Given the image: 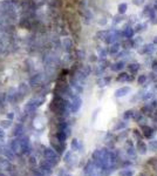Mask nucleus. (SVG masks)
<instances>
[{
    "label": "nucleus",
    "mask_w": 157,
    "mask_h": 176,
    "mask_svg": "<svg viewBox=\"0 0 157 176\" xmlns=\"http://www.w3.org/2000/svg\"><path fill=\"white\" fill-rule=\"evenodd\" d=\"M79 12H80V14H81L83 23H87V25H89V23H92L94 15H93V13H92V11L87 7V1H86V0H81V1L79 2Z\"/></svg>",
    "instance_id": "obj_1"
},
{
    "label": "nucleus",
    "mask_w": 157,
    "mask_h": 176,
    "mask_svg": "<svg viewBox=\"0 0 157 176\" xmlns=\"http://www.w3.org/2000/svg\"><path fill=\"white\" fill-rule=\"evenodd\" d=\"M138 54L141 55H152L154 53L156 52V45H154L152 42L150 44H144L138 48Z\"/></svg>",
    "instance_id": "obj_2"
},
{
    "label": "nucleus",
    "mask_w": 157,
    "mask_h": 176,
    "mask_svg": "<svg viewBox=\"0 0 157 176\" xmlns=\"http://www.w3.org/2000/svg\"><path fill=\"white\" fill-rule=\"evenodd\" d=\"M126 66H127L126 60L120 59V60L115 61L114 64H110V66H109V69H110L111 72H122V70L126 68Z\"/></svg>",
    "instance_id": "obj_3"
},
{
    "label": "nucleus",
    "mask_w": 157,
    "mask_h": 176,
    "mask_svg": "<svg viewBox=\"0 0 157 176\" xmlns=\"http://www.w3.org/2000/svg\"><path fill=\"white\" fill-rule=\"evenodd\" d=\"M81 105H82V100L81 98L79 96V95H76L74 94L73 96H72V102H70V111H77L80 108H81Z\"/></svg>",
    "instance_id": "obj_4"
},
{
    "label": "nucleus",
    "mask_w": 157,
    "mask_h": 176,
    "mask_svg": "<svg viewBox=\"0 0 157 176\" xmlns=\"http://www.w3.org/2000/svg\"><path fill=\"white\" fill-rule=\"evenodd\" d=\"M117 82H131L134 81V75H131L128 72H120V74L116 76Z\"/></svg>",
    "instance_id": "obj_5"
},
{
    "label": "nucleus",
    "mask_w": 157,
    "mask_h": 176,
    "mask_svg": "<svg viewBox=\"0 0 157 176\" xmlns=\"http://www.w3.org/2000/svg\"><path fill=\"white\" fill-rule=\"evenodd\" d=\"M126 67H127V69H128V73H130L131 75H136L141 68V64L137 62V61H133V62L127 64Z\"/></svg>",
    "instance_id": "obj_6"
},
{
    "label": "nucleus",
    "mask_w": 157,
    "mask_h": 176,
    "mask_svg": "<svg viewBox=\"0 0 157 176\" xmlns=\"http://www.w3.org/2000/svg\"><path fill=\"white\" fill-rule=\"evenodd\" d=\"M122 34H123V39H131V38H134V28L131 27V26H129V25H124L123 26V29H122Z\"/></svg>",
    "instance_id": "obj_7"
},
{
    "label": "nucleus",
    "mask_w": 157,
    "mask_h": 176,
    "mask_svg": "<svg viewBox=\"0 0 157 176\" xmlns=\"http://www.w3.org/2000/svg\"><path fill=\"white\" fill-rule=\"evenodd\" d=\"M62 47H64V52L66 53H72L73 48H74V44H73V40L70 38H64L62 40Z\"/></svg>",
    "instance_id": "obj_8"
},
{
    "label": "nucleus",
    "mask_w": 157,
    "mask_h": 176,
    "mask_svg": "<svg viewBox=\"0 0 157 176\" xmlns=\"http://www.w3.org/2000/svg\"><path fill=\"white\" fill-rule=\"evenodd\" d=\"M111 81V76L108 75V76H100L99 79L96 80V85H97V87L100 88H103L105 86H108Z\"/></svg>",
    "instance_id": "obj_9"
},
{
    "label": "nucleus",
    "mask_w": 157,
    "mask_h": 176,
    "mask_svg": "<svg viewBox=\"0 0 157 176\" xmlns=\"http://www.w3.org/2000/svg\"><path fill=\"white\" fill-rule=\"evenodd\" d=\"M141 128H142V135L147 137V139H151L154 133H155V129L151 128L150 126H148V124H144V126H141Z\"/></svg>",
    "instance_id": "obj_10"
},
{
    "label": "nucleus",
    "mask_w": 157,
    "mask_h": 176,
    "mask_svg": "<svg viewBox=\"0 0 157 176\" xmlns=\"http://www.w3.org/2000/svg\"><path fill=\"white\" fill-rule=\"evenodd\" d=\"M130 90H131V88L129 87V86H123V87L116 89L115 96H116V98H123V96H126L127 94L130 93Z\"/></svg>",
    "instance_id": "obj_11"
},
{
    "label": "nucleus",
    "mask_w": 157,
    "mask_h": 176,
    "mask_svg": "<svg viewBox=\"0 0 157 176\" xmlns=\"http://www.w3.org/2000/svg\"><path fill=\"white\" fill-rule=\"evenodd\" d=\"M108 48H109V54H110V55H115L116 53H118L121 51V42H120V41H116V42L111 44L110 47H108Z\"/></svg>",
    "instance_id": "obj_12"
},
{
    "label": "nucleus",
    "mask_w": 157,
    "mask_h": 176,
    "mask_svg": "<svg viewBox=\"0 0 157 176\" xmlns=\"http://www.w3.org/2000/svg\"><path fill=\"white\" fill-rule=\"evenodd\" d=\"M134 33H141V32H143V31H147L148 29V23H137L136 25H134Z\"/></svg>",
    "instance_id": "obj_13"
},
{
    "label": "nucleus",
    "mask_w": 157,
    "mask_h": 176,
    "mask_svg": "<svg viewBox=\"0 0 157 176\" xmlns=\"http://www.w3.org/2000/svg\"><path fill=\"white\" fill-rule=\"evenodd\" d=\"M149 82L150 81L148 80V74H141V75H138V78H137V83H138L140 86L147 87Z\"/></svg>",
    "instance_id": "obj_14"
},
{
    "label": "nucleus",
    "mask_w": 157,
    "mask_h": 176,
    "mask_svg": "<svg viewBox=\"0 0 157 176\" xmlns=\"http://www.w3.org/2000/svg\"><path fill=\"white\" fill-rule=\"evenodd\" d=\"M136 150H138L140 154H146L148 148H147V145L144 143V141L141 140L137 141V143H136Z\"/></svg>",
    "instance_id": "obj_15"
},
{
    "label": "nucleus",
    "mask_w": 157,
    "mask_h": 176,
    "mask_svg": "<svg viewBox=\"0 0 157 176\" xmlns=\"http://www.w3.org/2000/svg\"><path fill=\"white\" fill-rule=\"evenodd\" d=\"M127 126H128V122L124 120V121H117L115 124H114V128L113 130L114 132H118V130H123V129L127 128Z\"/></svg>",
    "instance_id": "obj_16"
},
{
    "label": "nucleus",
    "mask_w": 157,
    "mask_h": 176,
    "mask_svg": "<svg viewBox=\"0 0 157 176\" xmlns=\"http://www.w3.org/2000/svg\"><path fill=\"white\" fill-rule=\"evenodd\" d=\"M131 44H133V48H140L143 45V38L140 36V35L131 38Z\"/></svg>",
    "instance_id": "obj_17"
},
{
    "label": "nucleus",
    "mask_w": 157,
    "mask_h": 176,
    "mask_svg": "<svg viewBox=\"0 0 157 176\" xmlns=\"http://www.w3.org/2000/svg\"><path fill=\"white\" fill-rule=\"evenodd\" d=\"M97 52H99V59H107V57L109 55V48L108 47H105V48H101L100 46H97Z\"/></svg>",
    "instance_id": "obj_18"
},
{
    "label": "nucleus",
    "mask_w": 157,
    "mask_h": 176,
    "mask_svg": "<svg viewBox=\"0 0 157 176\" xmlns=\"http://www.w3.org/2000/svg\"><path fill=\"white\" fill-rule=\"evenodd\" d=\"M121 48L126 49V51H130L133 48V44H131V39H123L121 42Z\"/></svg>",
    "instance_id": "obj_19"
},
{
    "label": "nucleus",
    "mask_w": 157,
    "mask_h": 176,
    "mask_svg": "<svg viewBox=\"0 0 157 176\" xmlns=\"http://www.w3.org/2000/svg\"><path fill=\"white\" fill-rule=\"evenodd\" d=\"M127 18L122 15V14H117V15H114L113 17V20H111V23H113V26H115V25H118V23H121L122 21H124Z\"/></svg>",
    "instance_id": "obj_20"
},
{
    "label": "nucleus",
    "mask_w": 157,
    "mask_h": 176,
    "mask_svg": "<svg viewBox=\"0 0 157 176\" xmlns=\"http://www.w3.org/2000/svg\"><path fill=\"white\" fill-rule=\"evenodd\" d=\"M41 79H42V75H41V74H36V75L32 76V78H31V80H29L31 86H36L38 83H40Z\"/></svg>",
    "instance_id": "obj_21"
},
{
    "label": "nucleus",
    "mask_w": 157,
    "mask_h": 176,
    "mask_svg": "<svg viewBox=\"0 0 157 176\" xmlns=\"http://www.w3.org/2000/svg\"><path fill=\"white\" fill-rule=\"evenodd\" d=\"M127 10H128V5H127V2H121V4H118V6H117L118 14L124 15V14H126V12H127Z\"/></svg>",
    "instance_id": "obj_22"
},
{
    "label": "nucleus",
    "mask_w": 157,
    "mask_h": 176,
    "mask_svg": "<svg viewBox=\"0 0 157 176\" xmlns=\"http://www.w3.org/2000/svg\"><path fill=\"white\" fill-rule=\"evenodd\" d=\"M154 96H155L154 92H147V93H144V94H142V95H141L140 99L142 100V101H149V100L154 99Z\"/></svg>",
    "instance_id": "obj_23"
},
{
    "label": "nucleus",
    "mask_w": 157,
    "mask_h": 176,
    "mask_svg": "<svg viewBox=\"0 0 157 176\" xmlns=\"http://www.w3.org/2000/svg\"><path fill=\"white\" fill-rule=\"evenodd\" d=\"M127 55H130V52L129 51H126V49H123V51H120L118 53H116L115 55H114V58L115 59H123V58H126Z\"/></svg>",
    "instance_id": "obj_24"
},
{
    "label": "nucleus",
    "mask_w": 157,
    "mask_h": 176,
    "mask_svg": "<svg viewBox=\"0 0 157 176\" xmlns=\"http://www.w3.org/2000/svg\"><path fill=\"white\" fill-rule=\"evenodd\" d=\"M109 32V29H102V31H99L97 33H96V38L99 39V40H105V35H107V33Z\"/></svg>",
    "instance_id": "obj_25"
},
{
    "label": "nucleus",
    "mask_w": 157,
    "mask_h": 176,
    "mask_svg": "<svg viewBox=\"0 0 157 176\" xmlns=\"http://www.w3.org/2000/svg\"><path fill=\"white\" fill-rule=\"evenodd\" d=\"M134 109H128V111H126L123 113V119L126 120V121H128L130 119H133V115H134Z\"/></svg>",
    "instance_id": "obj_26"
},
{
    "label": "nucleus",
    "mask_w": 157,
    "mask_h": 176,
    "mask_svg": "<svg viewBox=\"0 0 157 176\" xmlns=\"http://www.w3.org/2000/svg\"><path fill=\"white\" fill-rule=\"evenodd\" d=\"M148 80H149L150 82L156 83V82H157V72H155V70H151V72L148 74Z\"/></svg>",
    "instance_id": "obj_27"
},
{
    "label": "nucleus",
    "mask_w": 157,
    "mask_h": 176,
    "mask_svg": "<svg viewBox=\"0 0 157 176\" xmlns=\"http://www.w3.org/2000/svg\"><path fill=\"white\" fill-rule=\"evenodd\" d=\"M105 72V69H102L101 67H99L97 65H96V67H95V68L93 69V73H94V74H95L96 76H99V78H100V76H103Z\"/></svg>",
    "instance_id": "obj_28"
},
{
    "label": "nucleus",
    "mask_w": 157,
    "mask_h": 176,
    "mask_svg": "<svg viewBox=\"0 0 157 176\" xmlns=\"http://www.w3.org/2000/svg\"><path fill=\"white\" fill-rule=\"evenodd\" d=\"M76 57H77V60L81 62L82 60H85V58H86V53H85L83 49H77L76 51Z\"/></svg>",
    "instance_id": "obj_29"
},
{
    "label": "nucleus",
    "mask_w": 157,
    "mask_h": 176,
    "mask_svg": "<svg viewBox=\"0 0 157 176\" xmlns=\"http://www.w3.org/2000/svg\"><path fill=\"white\" fill-rule=\"evenodd\" d=\"M137 21H138V19H137V17L136 15H131V17L129 18L128 23H127V25H129V26H134V25H136L137 23Z\"/></svg>",
    "instance_id": "obj_30"
},
{
    "label": "nucleus",
    "mask_w": 157,
    "mask_h": 176,
    "mask_svg": "<svg viewBox=\"0 0 157 176\" xmlns=\"http://www.w3.org/2000/svg\"><path fill=\"white\" fill-rule=\"evenodd\" d=\"M152 8V5L151 4H147L144 7H143V11H142V15H148V13H149V11Z\"/></svg>",
    "instance_id": "obj_31"
},
{
    "label": "nucleus",
    "mask_w": 157,
    "mask_h": 176,
    "mask_svg": "<svg viewBox=\"0 0 157 176\" xmlns=\"http://www.w3.org/2000/svg\"><path fill=\"white\" fill-rule=\"evenodd\" d=\"M147 121H148V119H147V116H144V115L142 114V115H141V116H140V119H138V120H137L136 122L138 123L140 126H144V124H147Z\"/></svg>",
    "instance_id": "obj_32"
},
{
    "label": "nucleus",
    "mask_w": 157,
    "mask_h": 176,
    "mask_svg": "<svg viewBox=\"0 0 157 176\" xmlns=\"http://www.w3.org/2000/svg\"><path fill=\"white\" fill-rule=\"evenodd\" d=\"M118 176H133V171H131V170L124 169V170H122V171H120Z\"/></svg>",
    "instance_id": "obj_33"
},
{
    "label": "nucleus",
    "mask_w": 157,
    "mask_h": 176,
    "mask_svg": "<svg viewBox=\"0 0 157 176\" xmlns=\"http://www.w3.org/2000/svg\"><path fill=\"white\" fill-rule=\"evenodd\" d=\"M101 155H102V150H95L93 154V158L94 160H97V158L101 157Z\"/></svg>",
    "instance_id": "obj_34"
},
{
    "label": "nucleus",
    "mask_w": 157,
    "mask_h": 176,
    "mask_svg": "<svg viewBox=\"0 0 157 176\" xmlns=\"http://www.w3.org/2000/svg\"><path fill=\"white\" fill-rule=\"evenodd\" d=\"M150 67H151V70L157 69V59H152L150 62Z\"/></svg>",
    "instance_id": "obj_35"
},
{
    "label": "nucleus",
    "mask_w": 157,
    "mask_h": 176,
    "mask_svg": "<svg viewBox=\"0 0 157 176\" xmlns=\"http://www.w3.org/2000/svg\"><path fill=\"white\" fill-rule=\"evenodd\" d=\"M127 154L130 155V156H135V148L134 147H129L128 150H127Z\"/></svg>",
    "instance_id": "obj_36"
},
{
    "label": "nucleus",
    "mask_w": 157,
    "mask_h": 176,
    "mask_svg": "<svg viewBox=\"0 0 157 176\" xmlns=\"http://www.w3.org/2000/svg\"><path fill=\"white\" fill-rule=\"evenodd\" d=\"M144 1H146V0H133V4L136 6H142L144 4Z\"/></svg>",
    "instance_id": "obj_37"
},
{
    "label": "nucleus",
    "mask_w": 157,
    "mask_h": 176,
    "mask_svg": "<svg viewBox=\"0 0 157 176\" xmlns=\"http://www.w3.org/2000/svg\"><path fill=\"white\" fill-rule=\"evenodd\" d=\"M128 134H129V130L127 129V130H124V132H122L121 134L118 135V136H117V139H123V137H126Z\"/></svg>",
    "instance_id": "obj_38"
},
{
    "label": "nucleus",
    "mask_w": 157,
    "mask_h": 176,
    "mask_svg": "<svg viewBox=\"0 0 157 176\" xmlns=\"http://www.w3.org/2000/svg\"><path fill=\"white\" fill-rule=\"evenodd\" d=\"M150 148H151L152 150H156L157 149V140L151 141V142H150Z\"/></svg>",
    "instance_id": "obj_39"
},
{
    "label": "nucleus",
    "mask_w": 157,
    "mask_h": 176,
    "mask_svg": "<svg viewBox=\"0 0 157 176\" xmlns=\"http://www.w3.org/2000/svg\"><path fill=\"white\" fill-rule=\"evenodd\" d=\"M149 105L151 106L152 109H156V108H157V100H154V99H152L151 101H150V103H149Z\"/></svg>",
    "instance_id": "obj_40"
},
{
    "label": "nucleus",
    "mask_w": 157,
    "mask_h": 176,
    "mask_svg": "<svg viewBox=\"0 0 157 176\" xmlns=\"http://www.w3.org/2000/svg\"><path fill=\"white\" fill-rule=\"evenodd\" d=\"M89 60H90V62H97V60H99V58H97L96 55H94V54H92V55L89 57Z\"/></svg>",
    "instance_id": "obj_41"
},
{
    "label": "nucleus",
    "mask_w": 157,
    "mask_h": 176,
    "mask_svg": "<svg viewBox=\"0 0 157 176\" xmlns=\"http://www.w3.org/2000/svg\"><path fill=\"white\" fill-rule=\"evenodd\" d=\"M133 132H134V135H136L140 140L142 139V136H143V135H142V133H140V130H138V129H135V130H133Z\"/></svg>",
    "instance_id": "obj_42"
},
{
    "label": "nucleus",
    "mask_w": 157,
    "mask_h": 176,
    "mask_svg": "<svg viewBox=\"0 0 157 176\" xmlns=\"http://www.w3.org/2000/svg\"><path fill=\"white\" fill-rule=\"evenodd\" d=\"M149 23H151V25H157V17L152 18V19H150V20H148Z\"/></svg>",
    "instance_id": "obj_43"
},
{
    "label": "nucleus",
    "mask_w": 157,
    "mask_h": 176,
    "mask_svg": "<svg viewBox=\"0 0 157 176\" xmlns=\"http://www.w3.org/2000/svg\"><path fill=\"white\" fill-rule=\"evenodd\" d=\"M151 5H152V8L157 12V0H154V2H152Z\"/></svg>",
    "instance_id": "obj_44"
},
{
    "label": "nucleus",
    "mask_w": 157,
    "mask_h": 176,
    "mask_svg": "<svg viewBox=\"0 0 157 176\" xmlns=\"http://www.w3.org/2000/svg\"><path fill=\"white\" fill-rule=\"evenodd\" d=\"M100 25H105L107 23V19L105 18H103V20H101V21H99Z\"/></svg>",
    "instance_id": "obj_45"
},
{
    "label": "nucleus",
    "mask_w": 157,
    "mask_h": 176,
    "mask_svg": "<svg viewBox=\"0 0 157 176\" xmlns=\"http://www.w3.org/2000/svg\"><path fill=\"white\" fill-rule=\"evenodd\" d=\"M127 145H128L129 147H134V143L131 142V140H127Z\"/></svg>",
    "instance_id": "obj_46"
},
{
    "label": "nucleus",
    "mask_w": 157,
    "mask_h": 176,
    "mask_svg": "<svg viewBox=\"0 0 157 176\" xmlns=\"http://www.w3.org/2000/svg\"><path fill=\"white\" fill-rule=\"evenodd\" d=\"M152 44H154V45H157V35L152 39Z\"/></svg>",
    "instance_id": "obj_47"
},
{
    "label": "nucleus",
    "mask_w": 157,
    "mask_h": 176,
    "mask_svg": "<svg viewBox=\"0 0 157 176\" xmlns=\"http://www.w3.org/2000/svg\"><path fill=\"white\" fill-rule=\"evenodd\" d=\"M154 92H155V93H157V82L154 85Z\"/></svg>",
    "instance_id": "obj_48"
},
{
    "label": "nucleus",
    "mask_w": 157,
    "mask_h": 176,
    "mask_svg": "<svg viewBox=\"0 0 157 176\" xmlns=\"http://www.w3.org/2000/svg\"><path fill=\"white\" fill-rule=\"evenodd\" d=\"M137 176H146V174H143V173H140V174H138Z\"/></svg>",
    "instance_id": "obj_49"
},
{
    "label": "nucleus",
    "mask_w": 157,
    "mask_h": 176,
    "mask_svg": "<svg viewBox=\"0 0 157 176\" xmlns=\"http://www.w3.org/2000/svg\"><path fill=\"white\" fill-rule=\"evenodd\" d=\"M155 72H157V69H156V70H155Z\"/></svg>",
    "instance_id": "obj_50"
}]
</instances>
